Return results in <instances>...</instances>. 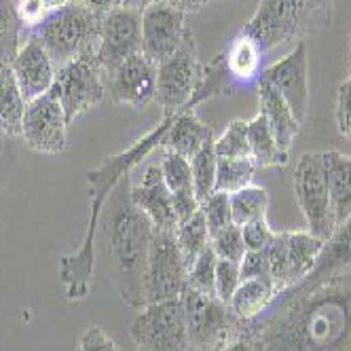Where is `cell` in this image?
<instances>
[{"mask_svg": "<svg viewBox=\"0 0 351 351\" xmlns=\"http://www.w3.org/2000/svg\"><path fill=\"white\" fill-rule=\"evenodd\" d=\"M241 337L256 351H351V267L280 292Z\"/></svg>", "mask_w": 351, "mask_h": 351, "instance_id": "6da1fadb", "label": "cell"}, {"mask_svg": "<svg viewBox=\"0 0 351 351\" xmlns=\"http://www.w3.org/2000/svg\"><path fill=\"white\" fill-rule=\"evenodd\" d=\"M153 235V222L132 202V173L123 176L106 197L95 245L102 250L106 271L121 298L136 309L146 307L144 271Z\"/></svg>", "mask_w": 351, "mask_h": 351, "instance_id": "7a4b0ae2", "label": "cell"}, {"mask_svg": "<svg viewBox=\"0 0 351 351\" xmlns=\"http://www.w3.org/2000/svg\"><path fill=\"white\" fill-rule=\"evenodd\" d=\"M171 121H173V114H165V119L153 132H148L146 136L136 140L128 150H123V153L106 159L99 167L87 171L89 197H91L87 231L77 252L68 254L60 261V278L64 282L68 300H83L89 294L93 265H95V237H97L99 216H102L106 197L121 182L123 176L132 173L134 167L142 165V161L153 153V150L163 146V138L169 130Z\"/></svg>", "mask_w": 351, "mask_h": 351, "instance_id": "3957f363", "label": "cell"}, {"mask_svg": "<svg viewBox=\"0 0 351 351\" xmlns=\"http://www.w3.org/2000/svg\"><path fill=\"white\" fill-rule=\"evenodd\" d=\"M335 0H258L243 32L252 36L263 53L286 45L303 43L330 26Z\"/></svg>", "mask_w": 351, "mask_h": 351, "instance_id": "277c9868", "label": "cell"}, {"mask_svg": "<svg viewBox=\"0 0 351 351\" xmlns=\"http://www.w3.org/2000/svg\"><path fill=\"white\" fill-rule=\"evenodd\" d=\"M99 28H102V15L83 5L81 0H74L49 13L34 30V36L43 43L53 66L62 68L72 60L97 51Z\"/></svg>", "mask_w": 351, "mask_h": 351, "instance_id": "5b68a950", "label": "cell"}, {"mask_svg": "<svg viewBox=\"0 0 351 351\" xmlns=\"http://www.w3.org/2000/svg\"><path fill=\"white\" fill-rule=\"evenodd\" d=\"M191 351H220L241 335V322L218 296L186 288L182 294Z\"/></svg>", "mask_w": 351, "mask_h": 351, "instance_id": "8992f818", "label": "cell"}, {"mask_svg": "<svg viewBox=\"0 0 351 351\" xmlns=\"http://www.w3.org/2000/svg\"><path fill=\"white\" fill-rule=\"evenodd\" d=\"M322 247L324 239L309 231H275L273 241L265 247V254L269 261L271 282L278 294L309 278Z\"/></svg>", "mask_w": 351, "mask_h": 351, "instance_id": "52a82bcc", "label": "cell"}, {"mask_svg": "<svg viewBox=\"0 0 351 351\" xmlns=\"http://www.w3.org/2000/svg\"><path fill=\"white\" fill-rule=\"evenodd\" d=\"M132 339L138 351H191L182 296L142 307L132 322Z\"/></svg>", "mask_w": 351, "mask_h": 351, "instance_id": "ba28073f", "label": "cell"}, {"mask_svg": "<svg viewBox=\"0 0 351 351\" xmlns=\"http://www.w3.org/2000/svg\"><path fill=\"white\" fill-rule=\"evenodd\" d=\"M189 288V267L176 241V231H155L144 271V296L148 303L180 298Z\"/></svg>", "mask_w": 351, "mask_h": 351, "instance_id": "9c48e42d", "label": "cell"}, {"mask_svg": "<svg viewBox=\"0 0 351 351\" xmlns=\"http://www.w3.org/2000/svg\"><path fill=\"white\" fill-rule=\"evenodd\" d=\"M51 91L60 99L68 123L104 102L106 97V72L99 66L95 53L81 56L58 68Z\"/></svg>", "mask_w": 351, "mask_h": 351, "instance_id": "30bf717a", "label": "cell"}, {"mask_svg": "<svg viewBox=\"0 0 351 351\" xmlns=\"http://www.w3.org/2000/svg\"><path fill=\"white\" fill-rule=\"evenodd\" d=\"M294 195L305 216L307 231L326 241L337 227L332 220L328 186H326L322 153H305L298 157L294 165Z\"/></svg>", "mask_w": 351, "mask_h": 351, "instance_id": "8fae6325", "label": "cell"}, {"mask_svg": "<svg viewBox=\"0 0 351 351\" xmlns=\"http://www.w3.org/2000/svg\"><path fill=\"white\" fill-rule=\"evenodd\" d=\"M202 74L197 60V43L189 30L180 49L157 66V97L165 114H178L180 110H193L191 99Z\"/></svg>", "mask_w": 351, "mask_h": 351, "instance_id": "7c38bea8", "label": "cell"}, {"mask_svg": "<svg viewBox=\"0 0 351 351\" xmlns=\"http://www.w3.org/2000/svg\"><path fill=\"white\" fill-rule=\"evenodd\" d=\"M142 53V11L117 7L102 15L95 58L104 72Z\"/></svg>", "mask_w": 351, "mask_h": 351, "instance_id": "4fadbf2b", "label": "cell"}, {"mask_svg": "<svg viewBox=\"0 0 351 351\" xmlns=\"http://www.w3.org/2000/svg\"><path fill=\"white\" fill-rule=\"evenodd\" d=\"M66 112L56 97L49 91L26 104L21 125V138L32 150L43 155H58L66 148V130H68Z\"/></svg>", "mask_w": 351, "mask_h": 351, "instance_id": "5bb4252c", "label": "cell"}, {"mask_svg": "<svg viewBox=\"0 0 351 351\" xmlns=\"http://www.w3.org/2000/svg\"><path fill=\"white\" fill-rule=\"evenodd\" d=\"M261 81L278 89L298 123H303L309 110V58L305 40L296 43L290 53L267 66L261 72Z\"/></svg>", "mask_w": 351, "mask_h": 351, "instance_id": "9a60e30c", "label": "cell"}, {"mask_svg": "<svg viewBox=\"0 0 351 351\" xmlns=\"http://www.w3.org/2000/svg\"><path fill=\"white\" fill-rule=\"evenodd\" d=\"M189 28L184 13L171 3H157L142 11V56L159 66L180 49Z\"/></svg>", "mask_w": 351, "mask_h": 351, "instance_id": "2e32d148", "label": "cell"}, {"mask_svg": "<svg viewBox=\"0 0 351 351\" xmlns=\"http://www.w3.org/2000/svg\"><path fill=\"white\" fill-rule=\"evenodd\" d=\"M106 95L117 104L144 108L157 97V66L142 53L106 72Z\"/></svg>", "mask_w": 351, "mask_h": 351, "instance_id": "e0dca14e", "label": "cell"}, {"mask_svg": "<svg viewBox=\"0 0 351 351\" xmlns=\"http://www.w3.org/2000/svg\"><path fill=\"white\" fill-rule=\"evenodd\" d=\"M132 202L148 216L155 231H176L178 227L173 197L159 163H148L138 173H132Z\"/></svg>", "mask_w": 351, "mask_h": 351, "instance_id": "ac0fdd59", "label": "cell"}, {"mask_svg": "<svg viewBox=\"0 0 351 351\" xmlns=\"http://www.w3.org/2000/svg\"><path fill=\"white\" fill-rule=\"evenodd\" d=\"M11 70L15 74L23 97H26V102H32V99L51 91L58 74V68L53 66L43 43L34 34L21 43L19 51L11 64Z\"/></svg>", "mask_w": 351, "mask_h": 351, "instance_id": "d6986e66", "label": "cell"}, {"mask_svg": "<svg viewBox=\"0 0 351 351\" xmlns=\"http://www.w3.org/2000/svg\"><path fill=\"white\" fill-rule=\"evenodd\" d=\"M159 165H161L163 180L173 197L176 216H178V222H182L199 210V199L195 195V184H193L191 161L163 148Z\"/></svg>", "mask_w": 351, "mask_h": 351, "instance_id": "ffe728a7", "label": "cell"}, {"mask_svg": "<svg viewBox=\"0 0 351 351\" xmlns=\"http://www.w3.org/2000/svg\"><path fill=\"white\" fill-rule=\"evenodd\" d=\"M210 140H214L210 125L199 119L195 110H180L178 114H173L161 148L191 161Z\"/></svg>", "mask_w": 351, "mask_h": 351, "instance_id": "44dd1931", "label": "cell"}, {"mask_svg": "<svg viewBox=\"0 0 351 351\" xmlns=\"http://www.w3.org/2000/svg\"><path fill=\"white\" fill-rule=\"evenodd\" d=\"M258 104H261L258 112L267 119L275 140H278L282 148V153L290 155L292 142L298 136V130L303 123H298V119L286 104V99L278 93V89H273L269 83L261 79H258Z\"/></svg>", "mask_w": 351, "mask_h": 351, "instance_id": "7402d4cb", "label": "cell"}, {"mask_svg": "<svg viewBox=\"0 0 351 351\" xmlns=\"http://www.w3.org/2000/svg\"><path fill=\"white\" fill-rule=\"evenodd\" d=\"M322 159L332 220L335 227H339L351 214V157L339 153V150H326L322 153Z\"/></svg>", "mask_w": 351, "mask_h": 351, "instance_id": "603a6c76", "label": "cell"}, {"mask_svg": "<svg viewBox=\"0 0 351 351\" xmlns=\"http://www.w3.org/2000/svg\"><path fill=\"white\" fill-rule=\"evenodd\" d=\"M351 267V214L347 220L335 229V233L324 241V247L317 256V263L309 278L300 284H313L324 278H328L332 273L345 271Z\"/></svg>", "mask_w": 351, "mask_h": 351, "instance_id": "cb8c5ba5", "label": "cell"}, {"mask_svg": "<svg viewBox=\"0 0 351 351\" xmlns=\"http://www.w3.org/2000/svg\"><path fill=\"white\" fill-rule=\"evenodd\" d=\"M275 296H278V290H275L269 278L241 280V284L229 300V309L235 315V319L245 324L265 313L271 307Z\"/></svg>", "mask_w": 351, "mask_h": 351, "instance_id": "d4e9b609", "label": "cell"}, {"mask_svg": "<svg viewBox=\"0 0 351 351\" xmlns=\"http://www.w3.org/2000/svg\"><path fill=\"white\" fill-rule=\"evenodd\" d=\"M222 56L235 85H247L261 79V60L265 53L261 51V47L252 36L241 32Z\"/></svg>", "mask_w": 351, "mask_h": 351, "instance_id": "484cf974", "label": "cell"}, {"mask_svg": "<svg viewBox=\"0 0 351 351\" xmlns=\"http://www.w3.org/2000/svg\"><path fill=\"white\" fill-rule=\"evenodd\" d=\"M247 142H250V157L256 167H275L286 165L290 155L282 153V148L275 140L267 119L258 112L254 119L247 121Z\"/></svg>", "mask_w": 351, "mask_h": 351, "instance_id": "4316f807", "label": "cell"}, {"mask_svg": "<svg viewBox=\"0 0 351 351\" xmlns=\"http://www.w3.org/2000/svg\"><path fill=\"white\" fill-rule=\"evenodd\" d=\"M26 104L28 102L17 85L11 66L3 68L0 70V132L7 136H21Z\"/></svg>", "mask_w": 351, "mask_h": 351, "instance_id": "83f0119b", "label": "cell"}, {"mask_svg": "<svg viewBox=\"0 0 351 351\" xmlns=\"http://www.w3.org/2000/svg\"><path fill=\"white\" fill-rule=\"evenodd\" d=\"M176 241L180 245L186 267H191L197 261V256L210 247V231L202 210H197L191 218L178 222V227H176Z\"/></svg>", "mask_w": 351, "mask_h": 351, "instance_id": "f1b7e54d", "label": "cell"}, {"mask_svg": "<svg viewBox=\"0 0 351 351\" xmlns=\"http://www.w3.org/2000/svg\"><path fill=\"white\" fill-rule=\"evenodd\" d=\"M229 204H231V218L233 224L243 227L250 220H256L267 216L269 210V195L263 186H243L235 193L229 195Z\"/></svg>", "mask_w": 351, "mask_h": 351, "instance_id": "f546056e", "label": "cell"}, {"mask_svg": "<svg viewBox=\"0 0 351 351\" xmlns=\"http://www.w3.org/2000/svg\"><path fill=\"white\" fill-rule=\"evenodd\" d=\"M21 47V21L13 0H0V70L9 68Z\"/></svg>", "mask_w": 351, "mask_h": 351, "instance_id": "4dcf8cb0", "label": "cell"}, {"mask_svg": "<svg viewBox=\"0 0 351 351\" xmlns=\"http://www.w3.org/2000/svg\"><path fill=\"white\" fill-rule=\"evenodd\" d=\"M256 171L258 167L252 159H218L216 191L231 195L243 186H250Z\"/></svg>", "mask_w": 351, "mask_h": 351, "instance_id": "1f68e13d", "label": "cell"}, {"mask_svg": "<svg viewBox=\"0 0 351 351\" xmlns=\"http://www.w3.org/2000/svg\"><path fill=\"white\" fill-rule=\"evenodd\" d=\"M193 169V184L199 204L206 197H210L216 191V169H218V157L214 150V140H210L199 153L191 159Z\"/></svg>", "mask_w": 351, "mask_h": 351, "instance_id": "d6a6232c", "label": "cell"}, {"mask_svg": "<svg viewBox=\"0 0 351 351\" xmlns=\"http://www.w3.org/2000/svg\"><path fill=\"white\" fill-rule=\"evenodd\" d=\"M214 150L218 159H252L247 142V121H233L227 130L214 140Z\"/></svg>", "mask_w": 351, "mask_h": 351, "instance_id": "836d02e7", "label": "cell"}, {"mask_svg": "<svg viewBox=\"0 0 351 351\" xmlns=\"http://www.w3.org/2000/svg\"><path fill=\"white\" fill-rule=\"evenodd\" d=\"M216 263L218 256L212 250V245L208 250H204L202 254L197 256V261L189 267V288L197 290L202 294H210L216 296L214 290V280H216Z\"/></svg>", "mask_w": 351, "mask_h": 351, "instance_id": "e575fe53", "label": "cell"}, {"mask_svg": "<svg viewBox=\"0 0 351 351\" xmlns=\"http://www.w3.org/2000/svg\"><path fill=\"white\" fill-rule=\"evenodd\" d=\"M199 210H202L210 237L222 229H227L229 224H233L231 218V204H229V195L227 193H218L214 191L210 197H206L202 204H199Z\"/></svg>", "mask_w": 351, "mask_h": 351, "instance_id": "d590c367", "label": "cell"}, {"mask_svg": "<svg viewBox=\"0 0 351 351\" xmlns=\"http://www.w3.org/2000/svg\"><path fill=\"white\" fill-rule=\"evenodd\" d=\"M210 245L218 258L233 261L237 265L241 263L243 254L247 252L245 243H243V235H241V227H237V224H229L227 229L214 233L210 237Z\"/></svg>", "mask_w": 351, "mask_h": 351, "instance_id": "8d00e7d4", "label": "cell"}, {"mask_svg": "<svg viewBox=\"0 0 351 351\" xmlns=\"http://www.w3.org/2000/svg\"><path fill=\"white\" fill-rule=\"evenodd\" d=\"M239 284H241L239 265L233 263V261L218 258V263H216V280H214L216 296L222 300V303L229 305V300H231V296H233V292L237 290Z\"/></svg>", "mask_w": 351, "mask_h": 351, "instance_id": "74e56055", "label": "cell"}, {"mask_svg": "<svg viewBox=\"0 0 351 351\" xmlns=\"http://www.w3.org/2000/svg\"><path fill=\"white\" fill-rule=\"evenodd\" d=\"M241 235H243V243L247 252H258V250H265L273 241L275 231L271 229L267 216H263V218L250 220L247 224H243Z\"/></svg>", "mask_w": 351, "mask_h": 351, "instance_id": "f35d334b", "label": "cell"}, {"mask_svg": "<svg viewBox=\"0 0 351 351\" xmlns=\"http://www.w3.org/2000/svg\"><path fill=\"white\" fill-rule=\"evenodd\" d=\"M337 125L339 132L351 142V77L341 83L337 95Z\"/></svg>", "mask_w": 351, "mask_h": 351, "instance_id": "ab89813d", "label": "cell"}, {"mask_svg": "<svg viewBox=\"0 0 351 351\" xmlns=\"http://www.w3.org/2000/svg\"><path fill=\"white\" fill-rule=\"evenodd\" d=\"M77 351H121V349L104 332L102 326H89V328L79 339Z\"/></svg>", "mask_w": 351, "mask_h": 351, "instance_id": "60d3db41", "label": "cell"}, {"mask_svg": "<svg viewBox=\"0 0 351 351\" xmlns=\"http://www.w3.org/2000/svg\"><path fill=\"white\" fill-rule=\"evenodd\" d=\"M239 271H241V280H254V278L271 280L269 261H267L265 250H258V252H245L239 263Z\"/></svg>", "mask_w": 351, "mask_h": 351, "instance_id": "b9f144b4", "label": "cell"}, {"mask_svg": "<svg viewBox=\"0 0 351 351\" xmlns=\"http://www.w3.org/2000/svg\"><path fill=\"white\" fill-rule=\"evenodd\" d=\"M83 5H87L89 9H93L99 15H106L108 11L121 7V0H81Z\"/></svg>", "mask_w": 351, "mask_h": 351, "instance_id": "7bdbcfd3", "label": "cell"}, {"mask_svg": "<svg viewBox=\"0 0 351 351\" xmlns=\"http://www.w3.org/2000/svg\"><path fill=\"white\" fill-rule=\"evenodd\" d=\"M169 3L186 15V13H195L199 9H204L210 3V0H169Z\"/></svg>", "mask_w": 351, "mask_h": 351, "instance_id": "ee69618b", "label": "cell"}, {"mask_svg": "<svg viewBox=\"0 0 351 351\" xmlns=\"http://www.w3.org/2000/svg\"><path fill=\"white\" fill-rule=\"evenodd\" d=\"M220 351H256V347L252 345V341H250V339H245V337L239 335L233 341H229Z\"/></svg>", "mask_w": 351, "mask_h": 351, "instance_id": "f6af8a7d", "label": "cell"}, {"mask_svg": "<svg viewBox=\"0 0 351 351\" xmlns=\"http://www.w3.org/2000/svg\"><path fill=\"white\" fill-rule=\"evenodd\" d=\"M157 3H169V0H121V7L128 9H136V11H144L148 7H153Z\"/></svg>", "mask_w": 351, "mask_h": 351, "instance_id": "bcb514c9", "label": "cell"}, {"mask_svg": "<svg viewBox=\"0 0 351 351\" xmlns=\"http://www.w3.org/2000/svg\"><path fill=\"white\" fill-rule=\"evenodd\" d=\"M40 3H43V7H45L47 13H53V11H58V9H62V7L74 3V0H40Z\"/></svg>", "mask_w": 351, "mask_h": 351, "instance_id": "7dc6e473", "label": "cell"}, {"mask_svg": "<svg viewBox=\"0 0 351 351\" xmlns=\"http://www.w3.org/2000/svg\"><path fill=\"white\" fill-rule=\"evenodd\" d=\"M349 40H351V38H349Z\"/></svg>", "mask_w": 351, "mask_h": 351, "instance_id": "c3c4849f", "label": "cell"}]
</instances>
